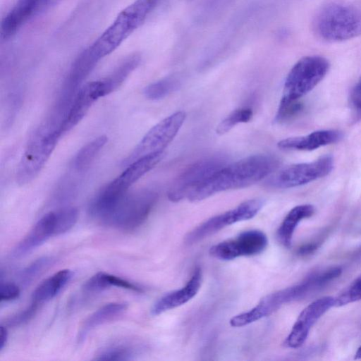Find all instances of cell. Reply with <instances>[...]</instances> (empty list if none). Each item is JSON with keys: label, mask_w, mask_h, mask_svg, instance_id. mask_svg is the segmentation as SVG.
Instances as JSON below:
<instances>
[{"label": "cell", "mask_w": 361, "mask_h": 361, "mask_svg": "<svg viewBox=\"0 0 361 361\" xmlns=\"http://www.w3.org/2000/svg\"><path fill=\"white\" fill-rule=\"evenodd\" d=\"M39 305L31 301L29 306L8 317L6 324L8 326L16 327L27 323L35 315Z\"/></svg>", "instance_id": "33"}, {"label": "cell", "mask_w": 361, "mask_h": 361, "mask_svg": "<svg viewBox=\"0 0 361 361\" xmlns=\"http://www.w3.org/2000/svg\"><path fill=\"white\" fill-rule=\"evenodd\" d=\"M111 287H119L135 292H142V288L126 279L105 272H98L84 283L82 288L86 292H99Z\"/></svg>", "instance_id": "23"}, {"label": "cell", "mask_w": 361, "mask_h": 361, "mask_svg": "<svg viewBox=\"0 0 361 361\" xmlns=\"http://www.w3.org/2000/svg\"><path fill=\"white\" fill-rule=\"evenodd\" d=\"M20 293L19 287L13 283H1L0 299L1 301H11L18 298Z\"/></svg>", "instance_id": "34"}, {"label": "cell", "mask_w": 361, "mask_h": 361, "mask_svg": "<svg viewBox=\"0 0 361 361\" xmlns=\"http://www.w3.org/2000/svg\"><path fill=\"white\" fill-rule=\"evenodd\" d=\"M61 136L58 130L43 125L38 128L18 165L16 178L19 185L30 183L39 175Z\"/></svg>", "instance_id": "5"}, {"label": "cell", "mask_w": 361, "mask_h": 361, "mask_svg": "<svg viewBox=\"0 0 361 361\" xmlns=\"http://www.w3.org/2000/svg\"><path fill=\"white\" fill-rule=\"evenodd\" d=\"M185 117V112L177 111L153 126L123 161V164L128 165L142 157L164 152L177 135Z\"/></svg>", "instance_id": "10"}, {"label": "cell", "mask_w": 361, "mask_h": 361, "mask_svg": "<svg viewBox=\"0 0 361 361\" xmlns=\"http://www.w3.org/2000/svg\"><path fill=\"white\" fill-rule=\"evenodd\" d=\"M53 262L54 259L49 256H44L35 259L21 271L20 281L23 283H30L51 265Z\"/></svg>", "instance_id": "31"}, {"label": "cell", "mask_w": 361, "mask_h": 361, "mask_svg": "<svg viewBox=\"0 0 361 361\" xmlns=\"http://www.w3.org/2000/svg\"><path fill=\"white\" fill-rule=\"evenodd\" d=\"M303 109L300 99L282 98L275 116V121L281 123L289 121L298 116Z\"/></svg>", "instance_id": "30"}, {"label": "cell", "mask_w": 361, "mask_h": 361, "mask_svg": "<svg viewBox=\"0 0 361 361\" xmlns=\"http://www.w3.org/2000/svg\"><path fill=\"white\" fill-rule=\"evenodd\" d=\"M314 212V207L308 204L293 207L285 216L277 230L276 237L279 242L283 246L290 247L298 224L302 219L310 217Z\"/></svg>", "instance_id": "22"}, {"label": "cell", "mask_w": 361, "mask_h": 361, "mask_svg": "<svg viewBox=\"0 0 361 361\" xmlns=\"http://www.w3.org/2000/svg\"><path fill=\"white\" fill-rule=\"evenodd\" d=\"M342 134L335 130H322L307 135L288 137L278 142V147L283 149L310 151L335 143L340 140Z\"/></svg>", "instance_id": "19"}, {"label": "cell", "mask_w": 361, "mask_h": 361, "mask_svg": "<svg viewBox=\"0 0 361 361\" xmlns=\"http://www.w3.org/2000/svg\"><path fill=\"white\" fill-rule=\"evenodd\" d=\"M355 359H361V346L357 349L356 353L355 354Z\"/></svg>", "instance_id": "39"}, {"label": "cell", "mask_w": 361, "mask_h": 361, "mask_svg": "<svg viewBox=\"0 0 361 361\" xmlns=\"http://www.w3.org/2000/svg\"><path fill=\"white\" fill-rule=\"evenodd\" d=\"M333 166V158L326 155L312 162L286 166L269 176L265 183L274 188L298 187L326 176Z\"/></svg>", "instance_id": "9"}, {"label": "cell", "mask_w": 361, "mask_h": 361, "mask_svg": "<svg viewBox=\"0 0 361 361\" xmlns=\"http://www.w3.org/2000/svg\"><path fill=\"white\" fill-rule=\"evenodd\" d=\"M48 0H17L13 8L4 17L0 25V39L7 40L39 9Z\"/></svg>", "instance_id": "16"}, {"label": "cell", "mask_w": 361, "mask_h": 361, "mask_svg": "<svg viewBox=\"0 0 361 361\" xmlns=\"http://www.w3.org/2000/svg\"><path fill=\"white\" fill-rule=\"evenodd\" d=\"M319 246V243H310L302 245L298 249L297 253L300 256H305L313 253Z\"/></svg>", "instance_id": "36"}, {"label": "cell", "mask_w": 361, "mask_h": 361, "mask_svg": "<svg viewBox=\"0 0 361 361\" xmlns=\"http://www.w3.org/2000/svg\"><path fill=\"white\" fill-rule=\"evenodd\" d=\"M352 92L354 93H361V78H360L357 83L353 87Z\"/></svg>", "instance_id": "38"}, {"label": "cell", "mask_w": 361, "mask_h": 361, "mask_svg": "<svg viewBox=\"0 0 361 361\" xmlns=\"http://www.w3.org/2000/svg\"><path fill=\"white\" fill-rule=\"evenodd\" d=\"M106 95L102 80L90 82L80 87L61 124L59 132L61 135L74 128L87 114L92 105L99 98Z\"/></svg>", "instance_id": "15"}, {"label": "cell", "mask_w": 361, "mask_h": 361, "mask_svg": "<svg viewBox=\"0 0 361 361\" xmlns=\"http://www.w3.org/2000/svg\"><path fill=\"white\" fill-rule=\"evenodd\" d=\"M137 354V350L128 343H114L102 348L94 356L96 360H131Z\"/></svg>", "instance_id": "26"}, {"label": "cell", "mask_w": 361, "mask_h": 361, "mask_svg": "<svg viewBox=\"0 0 361 361\" xmlns=\"http://www.w3.org/2000/svg\"><path fill=\"white\" fill-rule=\"evenodd\" d=\"M140 55L134 54L126 58L106 78L102 79L106 95L118 88L139 66Z\"/></svg>", "instance_id": "24"}, {"label": "cell", "mask_w": 361, "mask_h": 361, "mask_svg": "<svg viewBox=\"0 0 361 361\" xmlns=\"http://www.w3.org/2000/svg\"><path fill=\"white\" fill-rule=\"evenodd\" d=\"M127 308L128 305L126 302H114L95 310L82 324L78 336V343L82 342L88 334L95 328L119 317Z\"/></svg>", "instance_id": "20"}, {"label": "cell", "mask_w": 361, "mask_h": 361, "mask_svg": "<svg viewBox=\"0 0 361 361\" xmlns=\"http://www.w3.org/2000/svg\"><path fill=\"white\" fill-rule=\"evenodd\" d=\"M252 117V111L250 108L243 107L232 111L217 126L216 133L224 135L231 130L239 123H247Z\"/></svg>", "instance_id": "28"}, {"label": "cell", "mask_w": 361, "mask_h": 361, "mask_svg": "<svg viewBox=\"0 0 361 361\" xmlns=\"http://www.w3.org/2000/svg\"><path fill=\"white\" fill-rule=\"evenodd\" d=\"M8 340V331L6 326H0V351L3 350Z\"/></svg>", "instance_id": "37"}, {"label": "cell", "mask_w": 361, "mask_h": 361, "mask_svg": "<svg viewBox=\"0 0 361 361\" xmlns=\"http://www.w3.org/2000/svg\"><path fill=\"white\" fill-rule=\"evenodd\" d=\"M164 152L142 157L128 165L123 172L102 188L99 193L117 199L128 192L129 188L145 173L153 169L163 158Z\"/></svg>", "instance_id": "13"}, {"label": "cell", "mask_w": 361, "mask_h": 361, "mask_svg": "<svg viewBox=\"0 0 361 361\" xmlns=\"http://www.w3.org/2000/svg\"><path fill=\"white\" fill-rule=\"evenodd\" d=\"M202 280L201 269L197 267L194 269L190 279L183 287L164 295L154 303L151 308V314L159 315L187 303L200 290Z\"/></svg>", "instance_id": "17"}, {"label": "cell", "mask_w": 361, "mask_h": 361, "mask_svg": "<svg viewBox=\"0 0 361 361\" xmlns=\"http://www.w3.org/2000/svg\"><path fill=\"white\" fill-rule=\"evenodd\" d=\"M350 104L355 121L361 119V94H350Z\"/></svg>", "instance_id": "35"}, {"label": "cell", "mask_w": 361, "mask_h": 361, "mask_svg": "<svg viewBox=\"0 0 361 361\" xmlns=\"http://www.w3.org/2000/svg\"><path fill=\"white\" fill-rule=\"evenodd\" d=\"M73 277L70 269H62L41 282L32 294V301L38 305L54 298Z\"/></svg>", "instance_id": "21"}, {"label": "cell", "mask_w": 361, "mask_h": 361, "mask_svg": "<svg viewBox=\"0 0 361 361\" xmlns=\"http://www.w3.org/2000/svg\"><path fill=\"white\" fill-rule=\"evenodd\" d=\"M268 245L265 233L259 230L242 232L236 237L212 245L210 255L221 260H232L239 257L252 256L262 252Z\"/></svg>", "instance_id": "12"}, {"label": "cell", "mask_w": 361, "mask_h": 361, "mask_svg": "<svg viewBox=\"0 0 361 361\" xmlns=\"http://www.w3.org/2000/svg\"><path fill=\"white\" fill-rule=\"evenodd\" d=\"M333 306H335V298L331 296L320 298L307 305L297 318L284 341V345L290 348L301 346L307 339L312 326Z\"/></svg>", "instance_id": "14"}, {"label": "cell", "mask_w": 361, "mask_h": 361, "mask_svg": "<svg viewBox=\"0 0 361 361\" xmlns=\"http://www.w3.org/2000/svg\"><path fill=\"white\" fill-rule=\"evenodd\" d=\"M312 27L317 36L326 42L357 37L361 35V11L348 5L329 4L317 13Z\"/></svg>", "instance_id": "4"}, {"label": "cell", "mask_w": 361, "mask_h": 361, "mask_svg": "<svg viewBox=\"0 0 361 361\" xmlns=\"http://www.w3.org/2000/svg\"><path fill=\"white\" fill-rule=\"evenodd\" d=\"M341 272L340 267H334L312 273L297 284L267 295L251 310L233 316L229 321L230 325L242 327L269 316L282 305L302 299L322 288Z\"/></svg>", "instance_id": "2"}, {"label": "cell", "mask_w": 361, "mask_h": 361, "mask_svg": "<svg viewBox=\"0 0 361 361\" xmlns=\"http://www.w3.org/2000/svg\"><path fill=\"white\" fill-rule=\"evenodd\" d=\"M279 159L269 154H255L226 164L188 197L199 202L223 191L250 186L271 174L278 167Z\"/></svg>", "instance_id": "1"}, {"label": "cell", "mask_w": 361, "mask_h": 361, "mask_svg": "<svg viewBox=\"0 0 361 361\" xmlns=\"http://www.w3.org/2000/svg\"><path fill=\"white\" fill-rule=\"evenodd\" d=\"M78 219V211L73 207H65L55 211L56 235L71 230Z\"/></svg>", "instance_id": "29"}, {"label": "cell", "mask_w": 361, "mask_h": 361, "mask_svg": "<svg viewBox=\"0 0 361 361\" xmlns=\"http://www.w3.org/2000/svg\"><path fill=\"white\" fill-rule=\"evenodd\" d=\"M334 298L336 307L343 306L361 300V274Z\"/></svg>", "instance_id": "32"}, {"label": "cell", "mask_w": 361, "mask_h": 361, "mask_svg": "<svg viewBox=\"0 0 361 361\" xmlns=\"http://www.w3.org/2000/svg\"><path fill=\"white\" fill-rule=\"evenodd\" d=\"M158 200L149 189L126 193L118 201L106 225L123 231H133L147 219Z\"/></svg>", "instance_id": "6"}, {"label": "cell", "mask_w": 361, "mask_h": 361, "mask_svg": "<svg viewBox=\"0 0 361 361\" xmlns=\"http://www.w3.org/2000/svg\"><path fill=\"white\" fill-rule=\"evenodd\" d=\"M180 85V80L175 76H168L145 87L143 93L146 98L157 100L166 97L176 90Z\"/></svg>", "instance_id": "27"}, {"label": "cell", "mask_w": 361, "mask_h": 361, "mask_svg": "<svg viewBox=\"0 0 361 361\" xmlns=\"http://www.w3.org/2000/svg\"><path fill=\"white\" fill-rule=\"evenodd\" d=\"M226 164V158L216 154L190 165L173 180L168 191L169 200L176 202L188 198L195 189Z\"/></svg>", "instance_id": "8"}, {"label": "cell", "mask_w": 361, "mask_h": 361, "mask_svg": "<svg viewBox=\"0 0 361 361\" xmlns=\"http://www.w3.org/2000/svg\"><path fill=\"white\" fill-rule=\"evenodd\" d=\"M107 140L106 136L101 135L85 145L74 157L72 161L73 169L78 172L87 170Z\"/></svg>", "instance_id": "25"}, {"label": "cell", "mask_w": 361, "mask_h": 361, "mask_svg": "<svg viewBox=\"0 0 361 361\" xmlns=\"http://www.w3.org/2000/svg\"><path fill=\"white\" fill-rule=\"evenodd\" d=\"M329 69V63L323 56L314 55L300 59L286 78L282 98L300 99L325 77Z\"/></svg>", "instance_id": "7"}, {"label": "cell", "mask_w": 361, "mask_h": 361, "mask_svg": "<svg viewBox=\"0 0 361 361\" xmlns=\"http://www.w3.org/2000/svg\"><path fill=\"white\" fill-rule=\"evenodd\" d=\"M159 1L135 0L118 13L87 50L98 61L110 54L143 24Z\"/></svg>", "instance_id": "3"}, {"label": "cell", "mask_w": 361, "mask_h": 361, "mask_svg": "<svg viewBox=\"0 0 361 361\" xmlns=\"http://www.w3.org/2000/svg\"><path fill=\"white\" fill-rule=\"evenodd\" d=\"M263 204L262 200L252 199L240 203L232 209L214 216L188 233L185 237V243L192 245L228 226L252 219L260 211Z\"/></svg>", "instance_id": "11"}, {"label": "cell", "mask_w": 361, "mask_h": 361, "mask_svg": "<svg viewBox=\"0 0 361 361\" xmlns=\"http://www.w3.org/2000/svg\"><path fill=\"white\" fill-rule=\"evenodd\" d=\"M55 212L44 214L16 247L15 256H22L41 245L50 237L56 235Z\"/></svg>", "instance_id": "18"}]
</instances>
